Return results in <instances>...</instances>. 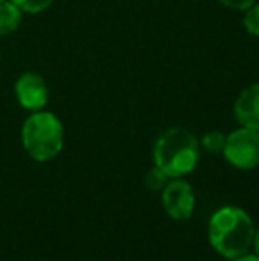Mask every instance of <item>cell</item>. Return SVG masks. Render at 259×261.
I'll return each instance as SVG.
<instances>
[{
  "instance_id": "obj_10",
  "label": "cell",
  "mask_w": 259,
  "mask_h": 261,
  "mask_svg": "<svg viewBox=\"0 0 259 261\" xmlns=\"http://www.w3.org/2000/svg\"><path fill=\"white\" fill-rule=\"evenodd\" d=\"M169 176L165 174V172L162 171L160 167H151L148 172H146L144 176V185L148 187L149 190H155V192H158V190H163V187L169 183Z\"/></svg>"
},
{
  "instance_id": "obj_7",
  "label": "cell",
  "mask_w": 259,
  "mask_h": 261,
  "mask_svg": "<svg viewBox=\"0 0 259 261\" xmlns=\"http://www.w3.org/2000/svg\"><path fill=\"white\" fill-rule=\"evenodd\" d=\"M233 110L242 126L259 130V84H252L243 89L236 98Z\"/></svg>"
},
{
  "instance_id": "obj_15",
  "label": "cell",
  "mask_w": 259,
  "mask_h": 261,
  "mask_svg": "<svg viewBox=\"0 0 259 261\" xmlns=\"http://www.w3.org/2000/svg\"><path fill=\"white\" fill-rule=\"evenodd\" d=\"M252 245H254V249H256V254L259 256V229L254 233V240H252Z\"/></svg>"
},
{
  "instance_id": "obj_3",
  "label": "cell",
  "mask_w": 259,
  "mask_h": 261,
  "mask_svg": "<svg viewBox=\"0 0 259 261\" xmlns=\"http://www.w3.org/2000/svg\"><path fill=\"white\" fill-rule=\"evenodd\" d=\"M21 144L36 162L55 158L64 146V128L61 119L45 110L32 112L21 126Z\"/></svg>"
},
{
  "instance_id": "obj_14",
  "label": "cell",
  "mask_w": 259,
  "mask_h": 261,
  "mask_svg": "<svg viewBox=\"0 0 259 261\" xmlns=\"http://www.w3.org/2000/svg\"><path fill=\"white\" fill-rule=\"evenodd\" d=\"M231 261H259V256H250V254H243V256H238V258L231 259Z\"/></svg>"
},
{
  "instance_id": "obj_5",
  "label": "cell",
  "mask_w": 259,
  "mask_h": 261,
  "mask_svg": "<svg viewBox=\"0 0 259 261\" xmlns=\"http://www.w3.org/2000/svg\"><path fill=\"white\" fill-rule=\"evenodd\" d=\"M162 204L165 213L174 220H187L192 217L195 208L194 189L188 181L181 178H170L163 187Z\"/></svg>"
},
{
  "instance_id": "obj_2",
  "label": "cell",
  "mask_w": 259,
  "mask_h": 261,
  "mask_svg": "<svg viewBox=\"0 0 259 261\" xmlns=\"http://www.w3.org/2000/svg\"><path fill=\"white\" fill-rule=\"evenodd\" d=\"M153 158L169 178H183L199 162V141L185 128H169L156 139Z\"/></svg>"
},
{
  "instance_id": "obj_12",
  "label": "cell",
  "mask_w": 259,
  "mask_h": 261,
  "mask_svg": "<svg viewBox=\"0 0 259 261\" xmlns=\"http://www.w3.org/2000/svg\"><path fill=\"white\" fill-rule=\"evenodd\" d=\"M11 2L16 4L23 13L38 14V13H43V11L48 9L55 0H11Z\"/></svg>"
},
{
  "instance_id": "obj_6",
  "label": "cell",
  "mask_w": 259,
  "mask_h": 261,
  "mask_svg": "<svg viewBox=\"0 0 259 261\" xmlns=\"http://www.w3.org/2000/svg\"><path fill=\"white\" fill-rule=\"evenodd\" d=\"M14 94L18 103L25 110L38 112L48 103V86L45 79L34 71H27L14 84Z\"/></svg>"
},
{
  "instance_id": "obj_8",
  "label": "cell",
  "mask_w": 259,
  "mask_h": 261,
  "mask_svg": "<svg viewBox=\"0 0 259 261\" xmlns=\"http://www.w3.org/2000/svg\"><path fill=\"white\" fill-rule=\"evenodd\" d=\"M23 11L11 0L0 4V36H9L20 27Z\"/></svg>"
},
{
  "instance_id": "obj_1",
  "label": "cell",
  "mask_w": 259,
  "mask_h": 261,
  "mask_svg": "<svg viewBox=\"0 0 259 261\" xmlns=\"http://www.w3.org/2000/svg\"><path fill=\"white\" fill-rule=\"evenodd\" d=\"M254 222L247 212L236 206H224L215 212L208 226V238L215 252L227 259L247 254L254 240Z\"/></svg>"
},
{
  "instance_id": "obj_13",
  "label": "cell",
  "mask_w": 259,
  "mask_h": 261,
  "mask_svg": "<svg viewBox=\"0 0 259 261\" xmlns=\"http://www.w3.org/2000/svg\"><path fill=\"white\" fill-rule=\"evenodd\" d=\"M218 2H222L225 7H229V9L245 11V9H249L252 4H256L257 0H218Z\"/></svg>"
},
{
  "instance_id": "obj_16",
  "label": "cell",
  "mask_w": 259,
  "mask_h": 261,
  "mask_svg": "<svg viewBox=\"0 0 259 261\" xmlns=\"http://www.w3.org/2000/svg\"><path fill=\"white\" fill-rule=\"evenodd\" d=\"M2 2H6V0H0V4H2Z\"/></svg>"
},
{
  "instance_id": "obj_11",
  "label": "cell",
  "mask_w": 259,
  "mask_h": 261,
  "mask_svg": "<svg viewBox=\"0 0 259 261\" xmlns=\"http://www.w3.org/2000/svg\"><path fill=\"white\" fill-rule=\"evenodd\" d=\"M243 27L250 36L259 38V2L252 4L249 9H245V16H243Z\"/></svg>"
},
{
  "instance_id": "obj_9",
  "label": "cell",
  "mask_w": 259,
  "mask_h": 261,
  "mask_svg": "<svg viewBox=\"0 0 259 261\" xmlns=\"http://www.w3.org/2000/svg\"><path fill=\"white\" fill-rule=\"evenodd\" d=\"M200 144H203V148L206 149L208 153H211V155H218V153L224 151L225 135L218 130H211V132H208V134H204Z\"/></svg>"
},
{
  "instance_id": "obj_4",
  "label": "cell",
  "mask_w": 259,
  "mask_h": 261,
  "mask_svg": "<svg viewBox=\"0 0 259 261\" xmlns=\"http://www.w3.org/2000/svg\"><path fill=\"white\" fill-rule=\"evenodd\" d=\"M222 155L236 169L250 171L259 167V130L242 126L225 135Z\"/></svg>"
}]
</instances>
